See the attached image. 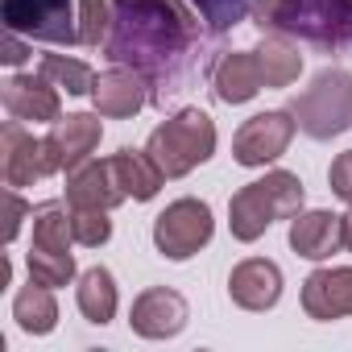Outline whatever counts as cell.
I'll return each instance as SVG.
<instances>
[{
  "instance_id": "cell-4",
  "label": "cell",
  "mask_w": 352,
  "mask_h": 352,
  "mask_svg": "<svg viewBox=\"0 0 352 352\" xmlns=\"http://www.w3.org/2000/svg\"><path fill=\"white\" fill-rule=\"evenodd\" d=\"M145 153L153 157V166L166 174V179H183L195 166H204L216 153V120L204 108H183L170 120H162L149 141Z\"/></svg>"
},
{
  "instance_id": "cell-30",
  "label": "cell",
  "mask_w": 352,
  "mask_h": 352,
  "mask_svg": "<svg viewBox=\"0 0 352 352\" xmlns=\"http://www.w3.org/2000/svg\"><path fill=\"white\" fill-rule=\"evenodd\" d=\"M30 212H34V208H30V204H25V199H21L13 187H9V195H5V245H13V241H17V232H21V220H25Z\"/></svg>"
},
{
  "instance_id": "cell-27",
  "label": "cell",
  "mask_w": 352,
  "mask_h": 352,
  "mask_svg": "<svg viewBox=\"0 0 352 352\" xmlns=\"http://www.w3.org/2000/svg\"><path fill=\"white\" fill-rule=\"evenodd\" d=\"M71 232H75V245L100 249V245H108V236H112V220H108V212H100V208H71Z\"/></svg>"
},
{
  "instance_id": "cell-3",
  "label": "cell",
  "mask_w": 352,
  "mask_h": 352,
  "mask_svg": "<svg viewBox=\"0 0 352 352\" xmlns=\"http://www.w3.org/2000/svg\"><path fill=\"white\" fill-rule=\"evenodd\" d=\"M302 208V183L290 170H270L265 179L241 187L228 199V228L236 241L253 245L257 236H265V228L274 220H290Z\"/></svg>"
},
{
  "instance_id": "cell-23",
  "label": "cell",
  "mask_w": 352,
  "mask_h": 352,
  "mask_svg": "<svg viewBox=\"0 0 352 352\" xmlns=\"http://www.w3.org/2000/svg\"><path fill=\"white\" fill-rule=\"evenodd\" d=\"M75 302H79V311H83L87 323H100L104 327L116 315V282H112V274L104 265L87 270L79 278V286H75Z\"/></svg>"
},
{
  "instance_id": "cell-17",
  "label": "cell",
  "mask_w": 352,
  "mask_h": 352,
  "mask_svg": "<svg viewBox=\"0 0 352 352\" xmlns=\"http://www.w3.org/2000/svg\"><path fill=\"white\" fill-rule=\"evenodd\" d=\"M67 204L71 208H100V212H112L116 204H124V191L116 183L108 157L104 162L87 157L83 166L71 170V179H67Z\"/></svg>"
},
{
  "instance_id": "cell-8",
  "label": "cell",
  "mask_w": 352,
  "mask_h": 352,
  "mask_svg": "<svg viewBox=\"0 0 352 352\" xmlns=\"http://www.w3.org/2000/svg\"><path fill=\"white\" fill-rule=\"evenodd\" d=\"M294 116L290 112H257V116H249L241 129H236V137H232V157L241 162V166H265V162H274V157H282L286 149H290V141H294Z\"/></svg>"
},
{
  "instance_id": "cell-29",
  "label": "cell",
  "mask_w": 352,
  "mask_h": 352,
  "mask_svg": "<svg viewBox=\"0 0 352 352\" xmlns=\"http://www.w3.org/2000/svg\"><path fill=\"white\" fill-rule=\"evenodd\" d=\"M327 183H331L336 199H344V204L352 208V149H344V153L331 162V170H327Z\"/></svg>"
},
{
  "instance_id": "cell-18",
  "label": "cell",
  "mask_w": 352,
  "mask_h": 352,
  "mask_svg": "<svg viewBox=\"0 0 352 352\" xmlns=\"http://www.w3.org/2000/svg\"><path fill=\"white\" fill-rule=\"evenodd\" d=\"M212 87H216V96H220L224 104H249V100L265 87L261 67H257V54H253V50H232V54H224V58L216 63V71H212Z\"/></svg>"
},
{
  "instance_id": "cell-28",
  "label": "cell",
  "mask_w": 352,
  "mask_h": 352,
  "mask_svg": "<svg viewBox=\"0 0 352 352\" xmlns=\"http://www.w3.org/2000/svg\"><path fill=\"white\" fill-rule=\"evenodd\" d=\"M112 30L108 0H79V46H104Z\"/></svg>"
},
{
  "instance_id": "cell-2",
  "label": "cell",
  "mask_w": 352,
  "mask_h": 352,
  "mask_svg": "<svg viewBox=\"0 0 352 352\" xmlns=\"http://www.w3.org/2000/svg\"><path fill=\"white\" fill-rule=\"evenodd\" d=\"M253 21L261 34L302 38L319 50L352 46V0H257Z\"/></svg>"
},
{
  "instance_id": "cell-11",
  "label": "cell",
  "mask_w": 352,
  "mask_h": 352,
  "mask_svg": "<svg viewBox=\"0 0 352 352\" xmlns=\"http://www.w3.org/2000/svg\"><path fill=\"white\" fill-rule=\"evenodd\" d=\"M187 298L179 290H170V286H149L137 294L133 311H129V327L145 340H170V336H179L187 327Z\"/></svg>"
},
{
  "instance_id": "cell-12",
  "label": "cell",
  "mask_w": 352,
  "mask_h": 352,
  "mask_svg": "<svg viewBox=\"0 0 352 352\" xmlns=\"http://www.w3.org/2000/svg\"><path fill=\"white\" fill-rule=\"evenodd\" d=\"M0 100H5L13 120H34V124H54L63 116L58 104V87L46 75H13L0 87Z\"/></svg>"
},
{
  "instance_id": "cell-13",
  "label": "cell",
  "mask_w": 352,
  "mask_h": 352,
  "mask_svg": "<svg viewBox=\"0 0 352 352\" xmlns=\"http://www.w3.org/2000/svg\"><path fill=\"white\" fill-rule=\"evenodd\" d=\"M149 83L133 71V67H112L104 75H96V87H91V104L100 116L108 120H124V116H137L149 100L145 91Z\"/></svg>"
},
{
  "instance_id": "cell-21",
  "label": "cell",
  "mask_w": 352,
  "mask_h": 352,
  "mask_svg": "<svg viewBox=\"0 0 352 352\" xmlns=\"http://www.w3.org/2000/svg\"><path fill=\"white\" fill-rule=\"evenodd\" d=\"M253 54H257L265 87H290L298 79V71H302V54H298V46L286 42V34H270Z\"/></svg>"
},
{
  "instance_id": "cell-19",
  "label": "cell",
  "mask_w": 352,
  "mask_h": 352,
  "mask_svg": "<svg viewBox=\"0 0 352 352\" xmlns=\"http://www.w3.org/2000/svg\"><path fill=\"white\" fill-rule=\"evenodd\" d=\"M108 166H112V174H116L124 199L145 204V199H153V195L162 191V179H166V174L153 166V157H149L145 149H116V153L108 157Z\"/></svg>"
},
{
  "instance_id": "cell-16",
  "label": "cell",
  "mask_w": 352,
  "mask_h": 352,
  "mask_svg": "<svg viewBox=\"0 0 352 352\" xmlns=\"http://www.w3.org/2000/svg\"><path fill=\"white\" fill-rule=\"evenodd\" d=\"M290 249L307 261H327L344 249V216L336 212H298L290 220Z\"/></svg>"
},
{
  "instance_id": "cell-32",
  "label": "cell",
  "mask_w": 352,
  "mask_h": 352,
  "mask_svg": "<svg viewBox=\"0 0 352 352\" xmlns=\"http://www.w3.org/2000/svg\"><path fill=\"white\" fill-rule=\"evenodd\" d=\"M344 249H348V253H352V212H348V216H344Z\"/></svg>"
},
{
  "instance_id": "cell-15",
  "label": "cell",
  "mask_w": 352,
  "mask_h": 352,
  "mask_svg": "<svg viewBox=\"0 0 352 352\" xmlns=\"http://www.w3.org/2000/svg\"><path fill=\"white\" fill-rule=\"evenodd\" d=\"M228 294L245 311H270L282 298V270L265 257H249L228 274Z\"/></svg>"
},
{
  "instance_id": "cell-5",
  "label": "cell",
  "mask_w": 352,
  "mask_h": 352,
  "mask_svg": "<svg viewBox=\"0 0 352 352\" xmlns=\"http://www.w3.org/2000/svg\"><path fill=\"white\" fill-rule=\"evenodd\" d=\"M294 124L311 141H331L344 129H352V75L348 71H319L307 91L294 96L290 104Z\"/></svg>"
},
{
  "instance_id": "cell-14",
  "label": "cell",
  "mask_w": 352,
  "mask_h": 352,
  "mask_svg": "<svg viewBox=\"0 0 352 352\" xmlns=\"http://www.w3.org/2000/svg\"><path fill=\"white\" fill-rule=\"evenodd\" d=\"M302 311L319 323L344 319L352 315V270L336 265V270H315L302 282Z\"/></svg>"
},
{
  "instance_id": "cell-26",
  "label": "cell",
  "mask_w": 352,
  "mask_h": 352,
  "mask_svg": "<svg viewBox=\"0 0 352 352\" xmlns=\"http://www.w3.org/2000/svg\"><path fill=\"white\" fill-rule=\"evenodd\" d=\"M191 5H195V13L208 21L212 34H224V30L241 25L245 17H253L257 0H191Z\"/></svg>"
},
{
  "instance_id": "cell-31",
  "label": "cell",
  "mask_w": 352,
  "mask_h": 352,
  "mask_svg": "<svg viewBox=\"0 0 352 352\" xmlns=\"http://www.w3.org/2000/svg\"><path fill=\"white\" fill-rule=\"evenodd\" d=\"M0 58H5L9 67H21V63L30 58V46L21 42V34H13V30H5V42H0Z\"/></svg>"
},
{
  "instance_id": "cell-7",
  "label": "cell",
  "mask_w": 352,
  "mask_h": 352,
  "mask_svg": "<svg viewBox=\"0 0 352 352\" xmlns=\"http://www.w3.org/2000/svg\"><path fill=\"white\" fill-rule=\"evenodd\" d=\"M216 232V220H212V208L204 199H174L157 220H153V245L162 257L170 261H187L195 257Z\"/></svg>"
},
{
  "instance_id": "cell-20",
  "label": "cell",
  "mask_w": 352,
  "mask_h": 352,
  "mask_svg": "<svg viewBox=\"0 0 352 352\" xmlns=\"http://www.w3.org/2000/svg\"><path fill=\"white\" fill-rule=\"evenodd\" d=\"M13 319H17V327H21V331H30V336H46V331H54V323H58L54 290H50V286H42V282L21 286V290H17V298H13Z\"/></svg>"
},
{
  "instance_id": "cell-10",
  "label": "cell",
  "mask_w": 352,
  "mask_h": 352,
  "mask_svg": "<svg viewBox=\"0 0 352 352\" xmlns=\"http://www.w3.org/2000/svg\"><path fill=\"white\" fill-rule=\"evenodd\" d=\"M100 137H104V124H100V116H91V112L58 116V120L50 124V133L42 137V141H46L50 170L58 174V170H75V166H83V162L96 153Z\"/></svg>"
},
{
  "instance_id": "cell-24",
  "label": "cell",
  "mask_w": 352,
  "mask_h": 352,
  "mask_svg": "<svg viewBox=\"0 0 352 352\" xmlns=\"http://www.w3.org/2000/svg\"><path fill=\"white\" fill-rule=\"evenodd\" d=\"M42 75H46L54 87H63L67 96H91V87H96L91 67L79 63V58H67V54H46V58H42Z\"/></svg>"
},
{
  "instance_id": "cell-6",
  "label": "cell",
  "mask_w": 352,
  "mask_h": 352,
  "mask_svg": "<svg viewBox=\"0 0 352 352\" xmlns=\"http://www.w3.org/2000/svg\"><path fill=\"white\" fill-rule=\"evenodd\" d=\"M0 17H5V30L34 42H50V46L79 42L75 0H0Z\"/></svg>"
},
{
  "instance_id": "cell-9",
  "label": "cell",
  "mask_w": 352,
  "mask_h": 352,
  "mask_svg": "<svg viewBox=\"0 0 352 352\" xmlns=\"http://www.w3.org/2000/svg\"><path fill=\"white\" fill-rule=\"evenodd\" d=\"M0 170H5V187H34L38 179H46L50 157H46V141L25 133L21 120H9L0 129Z\"/></svg>"
},
{
  "instance_id": "cell-22",
  "label": "cell",
  "mask_w": 352,
  "mask_h": 352,
  "mask_svg": "<svg viewBox=\"0 0 352 352\" xmlns=\"http://www.w3.org/2000/svg\"><path fill=\"white\" fill-rule=\"evenodd\" d=\"M30 220H34V245L30 249L71 253V241H75V232H71V204H58V199L38 204L30 212Z\"/></svg>"
},
{
  "instance_id": "cell-1",
  "label": "cell",
  "mask_w": 352,
  "mask_h": 352,
  "mask_svg": "<svg viewBox=\"0 0 352 352\" xmlns=\"http://www.w3.org/2000/svg\"><path fill=\"white\" fill-rule=\"evenodd\" d=\"M195 50L199 25L183 0H112L104 54L116 67H133L149 87H157V100L183 91Z\"/></svg>"
},
{
  "instance_id": "cell-25",
  "label": "cell",
  "mask_w": 352,
  "mask_h": 352,
  "mask_svg": "<svg viewBox=\"0 0 352 352\" xmlns=\"http://www.w3.org/2000/svg\"><path fill=\"white\" fill-rule=\"evenodd\" d=\"M30 282H42L50 290L67 286L75 278V257L71 253H46V249H30Z\"/></svg>"
}]
</instances>
